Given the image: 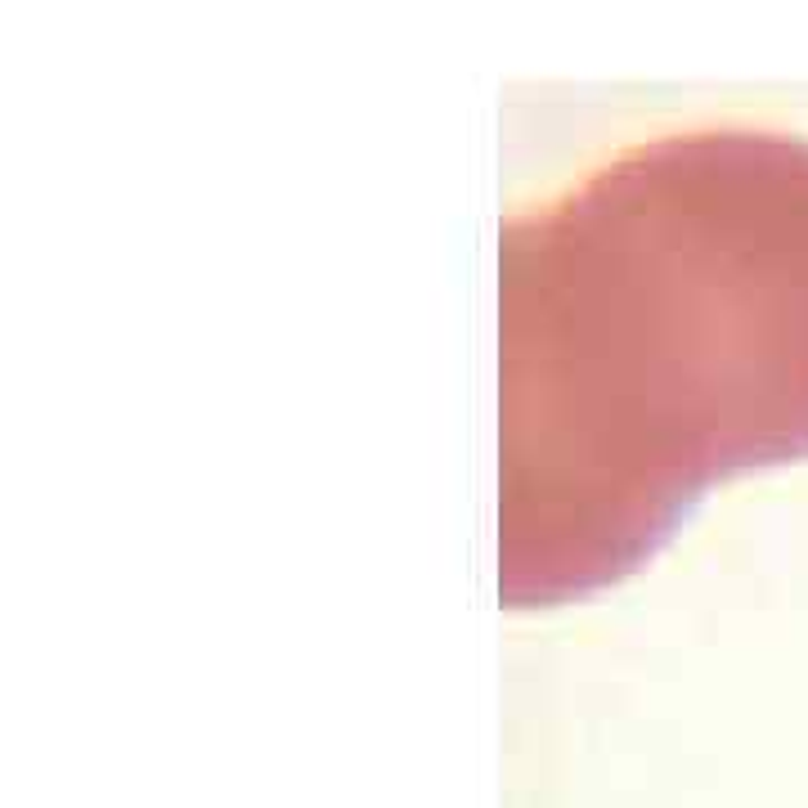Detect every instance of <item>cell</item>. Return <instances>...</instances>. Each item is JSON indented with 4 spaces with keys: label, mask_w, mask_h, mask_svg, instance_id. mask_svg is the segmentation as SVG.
<instances>
[{
    "label": "cell",
    "mask_w": 808,
    "mask_h": 808,
    "mask_svg": "<svg viewBox=\"0 0 808 808\" xmlns=\"http://www.w3.org/2000/svg\"><path fill=\"white\" fill-rule=\"evenodd\" d=\"M499 602L647 566L723 481L808 463V140H651L499 234Z\"/></svg>",
    "instance_id": "cell-1"
}]
</instances>
